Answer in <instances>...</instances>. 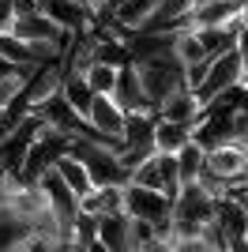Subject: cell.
Listing matches in <instances>:
<instances>
[{"mask_svg":"<svg viewBox=\"0 0 248 252\" xmlns=\"http://www.w3.org/2000/svg\"><path fill=\"white\" fill-rule=\"evenodd\" d=\"M98 241L109 252H128V215H105V219H98Z\"/></svg>","mask_w":248,"mask_h":252,"instance_id":"cell-21","label":"cell"},{"mask_svg":"<svg viewBox=\"0 0 248 252\" xmlns=\"http://www.w3.org/2000/svg\"><path fill=\"white\" fill-rule=\"evenodd\" d=\"M79 211L91 219H105V215H124V185H102V189L87 192L79 200Z\"/></svg>","mask_w":248,"mask_h":252,"instance_id":"cell-16","label":"cell"},{"mask_svg":"<svg viewBox=\"0 0 248 252\" xmlns=\"http://www.w3.org/2000/svg\"><path fill=\"white\" fill-rule=\"evenodd\" d=\"M237 87H245V91H248V64L241 68V79H237Z\"/></svg>","mask_w":248,"mask_h":252,"instance_id":"cell-30","label":"cell"},{"mask_svg":"<svg viewBox=\"0 0 248 252\" xmlns=\"http://www.w3.org/2000/svg\"><path fill=\"white\" fill-rule=\"evenodd\" d=\"M61 155H68V136L53 132V128H41L38 139L27 147L23 162L15 166V173H8V177L15 181L19 189H34V185H38V181L57 166V158H61Z\"/></svg>","mask_w":248,"mask_h":252,"instance_id":"cell-1","label":"cell"},{"mask_svg":"<svg viewBox=\"0 0 248 252\" xmlns=\"http://www.w3.org/2000/svg\"><path fill=\"white\" fill-rule=\"evenodd\" d=\"M61 98L72 105V109L83 117V121H87V113H91V102H94V91L87 87V79H83V75H64Z\"/></svg>","mask_w":248,"mask_h":252,"instance_id":"cell-23","label":"cell"},{"mask_svg":"<svg viewBox=\"0 0 248 252\" xmlns=\"http://www.w3.org/2000/svg\"><path fill=\"white\" fill-rule=\"evenodd\" d=\"M155 117H158V121H169V125H185V128H192L199 117H203V105H199L196 91L177 87L173 94H169V98H165V102L155 109Z\"/></svg>","mask_w":248,"mask_h":252,"instance_id":"cell-13","label":"cell"},{"mask_svg":"<svg viewBox=\"0 0 248 252\" xmlns=\"http://www.w3.org/2000/svg\"><path fill=\"white\" fill-rule=\"evenodd\" d=\"M222 252H226V249H222Z\"/></svg>","mask_w":248,"mask_h":252,"instance_id":"cell-34","label":"cell"},{"mask_svg":"<svg viewBox=\"0 0 248 252\" xmlns=\"http://www.w3.org/2000/svg\"><path fill=\"white\" fill-rule=\"evenodd\" d=\"M222 233L215 230V222L203 226L199 233H185V237H169V252H222Z\"/></svg>","mask_w":248,"mask_h":252,"instance_id":"cell-19","label":"cell"},{"mask_svg":"<svg viewBox=\"0 0 248 252\" xmlns=\"http://www.w3.org/2000/svg\"><path fill=\"white\" fill-rule=\"evenodd\" d=\"M83 79H87V87H91L94 94L109 98L117 87V68H109V64H91L87 72H83Z\"/></svg>","mask_w":248,"mask_h":252,"instance_id":"cell-25","label":"cell"},{"mask_svg":"<svg viewBox=\"0 0 248 252\" xmlns=\"http://www.w3.org/2000/svg\"><path fill=\"white\" fill-rule=\"evenodd\" d=\"M169 211L173 203L165 200L162 192L151 189H135V185H124V215L132 222H151V226H165L169 222Z\"/></svg>","mask_w":248,"mask_h":252,"instance_id":"cell-8","label":"cell"},{"mask_svg":"<svg viewBox=\"0 0 248 252\" xmlns=\"http://www.w3.org/2000/svg\"><path fill=\"white\" fill-rule=\"evenodd\" d=\"M34 113L41 117V125H45V128H53V132H61V136H68V139H75V136H83V132H87V121H83V117L75 113V109L64 102L61 94H53L49 102L38 105Z\"/></svg>","mask_w":248,"mask_h":252,"instance_id":"cell-12","label":"cell"},{"mask_svg":"<svg viewBox=\"0 0 248 252\" xmlns=\"http://www.w3.org/2000/svg\"><path fill=\"white\" fill-rule=\"evenodd\" d=\"M11 252H57V241H53V226H49V230H31Z\"/></svg>","mask_w":248,"mask_h":252,"instance_id":"cell-27","label":"cell"},{"mask_svg":"<svg viewBox=\"0 0 248 252\" xmlns=\"http://www.w3.org/2000/svg\"><path fill=\"white\" fill-rule=\"evenodd\" d=\"M68 155H75L83 162V169H87L91 181H94V189H102V185H128V169L117 162L113 147L75 136V139H68Z\"/></svg>","mask_w":248,"mask_h":252,"instance_id":"cell-3","label":"cell"},{"mask_svg":"<svg viewBox=\"0 0 248 252\" xmlns=\"http://www.w3.org/2000/svg\"><path fill=\"white\" fill-rule=\"evenodd\" d=\"M245 169H248V162H245V155H241L237 143H222V147L207 151V166H203V173L218 177L229 192H237L241 177H245Z\"/></svg>","mask_w":248,"mask_h":252,"instance_id":"cell-9","label":"cell"},{"mask_svg":"<svg viewBox=\"0 0 248 252\" xmlns=\"http://www.w3.org/2000/svg\"><path fill=\"white\" fill-rule=\"evenodd\" d=\"M128 61H132V53H128V42H121V38H109V34H98V31H94V64L124 68Z\"/></svg>","mask_w":248,"mask_h":252,"instance_id":"cell-20","label":"cell"},{"mask_svg":"<svg viewBox=\"0 0 248 252\" xmlns=\"http://www.w3.org/2000/svg\"><path fill=\"white\" fill-rule=\"evenodd\" d=\"M53 169H57V177H61L64 185H68V192H72L75 200H83L87 192H94V181H91V173L83 169V162H79L75 155H61Z\"/></svg>","mask_w":248,"mask_h":252,"instance_id":"cell-17","label":"cell"},{"mask_svg":"<svg viewBox=\"0 0 248 252\" xmlns=\"http://www.w3.org/2000/svg\"><path fill=\"white\" fill-rule=\"evenodd\" d=\"M0 173H4V166H0Z\"/></svg>","mask_w":248,"mask_h":252,"instance_id":"cell-32","label":"cell"},{"mask_svg":"<svg viewBox=\"0 0 248 252\" xmlns=\"http://www.w3.org/2000/svg\"><path fill=\"white\" fill-rule=\"evenodd\" d=\"M241 68H245V61H241V53H237V49H229V53H218V57H211V61H207V75H203V83L196 87L199 105L215 102L218 94H226L229 87H237Z\"/></svg>","mask_w":248,"mask_h":252,"instance_id":"cell-7","label":"cell"},{"mask_svg":"<svg viewBox=\"0 0 248 252\" xmlns=\"http://www.w3.org/2000/svg\"><path fill=\"white\" fill-rule=\"evenodd\" d=\"M203 166H207V151H199L196 143H185L177 151V173H181V189L185 185H196L203 177Z\"/></svg>","mask_w":248,"mask_h":252,"instance_id":"cell-22","label":"cell"},{"mask_svg":"<svg viewBox=\"0 0 248 252\" xmlns=\"http://www.w3.org/2000/svg\"><path fill=\"white\" fill-rule=\"evenodd\" d=\"M158 4H162V0H121V4H113L109 19H113L124 34H139L147 23L155 19Z\"/></svg>","mask_w":248,"mask_h":252,"instance_id":"cell-15","label":"cell"},{"mask_svg":"<svg viewBox=\"0 0 248 252\" xmlns=\"http://www.w3.org/2000/svg\"><path fill=\"white\" fill-rule=\"evenodd\" d=\"M151 143H155V155H177L185 143H192V128L169 125V121H158L155 117V136H151Z\"/></svg>","mask_w":248,"mask_h":252,"instance_id":"cell-18","label":"cell"},{"mask_svg":"<svg viewBox=\"0 0 248 252\" xmlns=\"http://www.w3.org/2000/svg\"><path fill=\"white\" fill-rule=\"evenodd\" d=\"M215 222V196L203 192L199 185H185L173 200V211H169V230L173 237H185V233H199L203 226Z\"/></svg>","mask_w":248,"mask_h":252,"instance_id":"cell-2","label":"cell"},{"mask_svg":"<svg viewBox=\"0 0 248 252\" xmlns=\"http://www.w3.org/2000/svg\"><path fill=\"white\" fill-rule=\"evenodd\" d=\"M27 233H31V226H27L19 215H11L8 207H0V252H11Z\"/></svg>","mask_w":248,"mask_h":252,"instance_id":"cell-24","label":"cell"},{"mask_svg":"<svg viewBox=\"0 0 248 252\" xmlns=\"http://www.w3.org/2000/svg\"><path fill=\"white\" fill-rule=\"evenodd\" d=\"M61 83H64V64H38V68H31L27 87L19 91V98L31 105V109H38V105H45L53 94H61Z\"/></svg>","mask_w":248,"mask_h":252,"instance_id":"cell-10","label":"cell"},{"mask_svg":"<svg viewBox=\"0 0 248 252\" xmlns=\"http://www.w3.org/2000/svg\"><path fill=\"white\" fill-rule=\"evenodd\" d=\"M237 19H241V27L248 31V0H241V15H237Z\"/></svg>","mask_w":248,"mask_h":252,"instance_id":"cell-29","label":"cell"},{"mask_svg":"<svg viewBox=\"0 0 248 252\" xmlns=\"http://www.w3.org/2000/svg\"><path fill=\"white\" fill-rule=\"evenodd\" d=\"M135 64V72H139V83H143V94H147V102L155 105H162L165 98L173 94L177 87H185L181 83V64L173 61V53L169 57H147V61H132Z\"/></svg>","mask_w":248,"mask_h":252,"instance_id":"cell-4","label":"cell"},{"mask_svg":"<svg viewBox=\"0 0 248 252\" xmlns=\"http://www.w3.org/2000/svg\"><path fill=\"white\" fill-rule=\"evenodd\" d=\"M215 230L222 233L226 252H248V215L237 192H226L215 200Z\"/></svg>","mask_w":248,"mask_h":252,"instance_id":"cell-6","label":"cell"},{"mask_svg":"<svg viewBox=\"0 0 248 252\" xmlns=\"http://www.w3.org/2000/svg\"><path fill=\"white\" fill-rule=\"evenodd\" d=\"M124 125H128V113L113 98H102L94 94L91 102V113H87V132L79 139H94V143H105V147H121L124 143Z\"/></svg>","mask_w":248,"mask_h":252,"instance_id":"cell-5","label":"cell"},{"mask_svg":"<svg viewBox=\"0 0 248 252\" xmlns=\"http://www.w3.org/2000/svg\"><path fill=\"white\" fill-rule=\"evenodd\" d=\"M128 185H135V189H151V192H162V173H158V158L151 155L147 162H139V166L128 173Z\"/></svg>","mask_w":248,"mask_h":252,"instance_id":"cell-26","label":"cell"},{"mask_svg":"<svg viewBox=\"0 0 248 252\" xmlns=\"http://www.w3.org/2000/svg\"><path fill=\"white\" fill-rule=\"evenodd\" d=\"M79 4H83V0H79Z\"/></svg>","mask_w":248,"mask_h":252,"instance_id":"cell-33","label":"cell"},{"mask_svg":"<svg viewBox=\"0 0 248 252\" xmlns=\"http://www.w3.org/2000/svg\"><path fill=\"white\" fill-rule=\"evenodd\" d=\"M113 98L121 105L124 113H155V105L147 102L143 94V83H139V72H135V64L128 61L124 68H117V87H113Z\"/></svg>","mask_w":248,"mask_h":252,"instance_id":"cell-11","label":"cell"},{"mask_svg":"<svg viewBox=\"0 0 248 252\" xmlns=\"http://www.w3.org/2000/svg\"><path fill=\"white\" fill-rule=\"evenodd\" d=\"M38 192L45 196V203H49V211H53L57 222H72L75 215H79V200H75L72 192H68V185L57 177V169H49V173L38 181Z\"/></svg>","mask_w":248,"mask_h":252,"instance_id":"cell-14","label":"cell"},{"mask_svg":"<svg viewBox=\"0 0 248 252\" xmlns=\"http://www.w3.org/2000/svg\"><path fill=\"white\" fill-rule=\"evenodd\" d=\"M68 252H87V249H68Z\"/></svg>","mask_w":248,"mask_h":252,"instance_id":"cell-31","label":"cell"},{"mask_svg":"<svg viewBox=\"0 0 248 252\" xmlns=\"http://www.w3.org/2000/svg\"><path fill=\"white\" fill-rule=\"evenodd\" d=\"M237 53H241V61L248 64V31H241V38H237Z\"/></svg>","mask_w":248,"mask_h":252,"instance_id":"cell-28","label":"cell"}]
</instances>
